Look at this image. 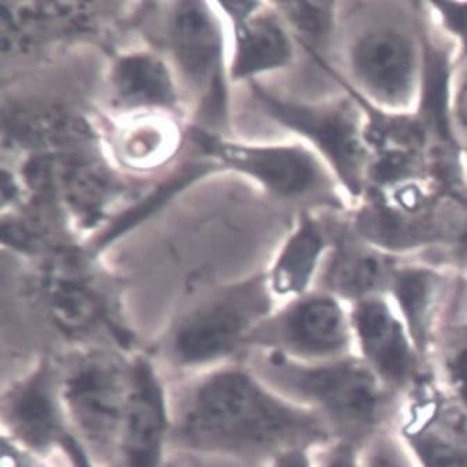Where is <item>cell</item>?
Instances as JSON below:
<instances>
[{"label": "cell", "mask_w": 467, "mask_h": 467, "mask_svg": "<svg viewBox=\"0 0 467 467\" xmlns=\"http://www.w3.org/2000/svg\"><path fill=\"white\" fill-rule=\"evenodd\" d=\"M292 26L305 41L321 44L333 34L336 26V4L327 2H291L281 4Z\"/></svg>", "instance_id": "19"}, {"label": "cell", "mask_w": 467, "mask_h": 467, "mask_svg": "<svg viewBox=\"0 0 467 467\" xmlns=\"http://www.w3.org/2000/svg\"><path fill=\"white\" fill-rule=\"evenodd\" d=\"M65 406L60 376L52 366L42 365L4 397L2 418L16 444L29 452H45L62 444Z\"/></svg>", "instance_id": "7"}, {"label": "cell", "mask_w": 467, "mask_h": 467, "mask_svg": "<svg viewBox=\"0 0 467 467\" xmlns=\"http://www.w3.org/2000/svg\"><path fill=\"white\" fill-rule=\"evenodd\" d=\"M389 275L392 267L386 254L357 235L354 240L336 244L328 267V283L339 296L348 298L368 296Z\"/></svg>", "instance_id": "13"}, {"label": "cell", "mask_w": 467, "mask_h": 467, "mask_svg": "<svg viewBox=\"0 0 467 467\" xmlns=\"http://www.w3.org/2000/svg\"><path fill=\"white\" fill-rule=\"evenodd\" d=\"M453 245L456 246V251L461 254L462 259H464V262L467 263V212L461 228H459L458 235L453 241Z\"/></svg>", "instance_id": "28"}, {"label": "cell", "mask_w": 467, "mask_h": 467, "mask_svg": "<svg viewBox=\"0 0 467 467\" xmlns=\"http://www.w3.org/2000/svg\"><path fill=\"white\" fill-rule=\"evenodd\" d=\"M278 467H309L306 459L298 451L284 453L278 461Z\"/></svg>", "instance_id": "27"}, {"label": "cell", "mask_w": 467, "mask_h": 467, "mask_svg": "<svg viewBox=\"0 0 467 467\" xmlns=\"http://www.w3.org/2000/svg\"><path fill=\"white\" fill-rule=\"evenodd\" d=\"M354 89L374 108L392 113L410 111L424 81V52L405 31L394 26L368 29L348 55Z\"/></svg>", "instance_id": "6"}, {"label": "cell", "mask_w": 467, "mask_h": 467, "mask_svg": "<svg viewBox=\"0 0 467 467\" xmlns=\"http://www.w3.org/2000/svg\"><path fill=\"white\" fill-rule=\"evenodd\" d=\"M432 467H464V461L455 451L437 447L430 453Z\"/></svg>", "instance_id": "25"}, {"label": "cell", "mask_w": 467, "mask_h": 467, "mask_svg": "<svg viewBox=\"0 0 467 467\" xmlns=\"http://www.w3.org/2000/svg\"><path fill=\"white\" fill-rule=\"evenodd\" d=\"M298 386L305 394L345 418H370L379 405L373 376L358 365L345 363L307 371L299 377Z\"/></svg>", "instance_id": "10"}, {"label": "cell", "mask_w": 467, "mask_h": 467, "mask_svg": "<svg viewBox=\"0 0 467 467\" xmlns=\"http://www.w3.org/2000/svg\"><path fill=\"white\" fill-rule=\"evenodd\" d=\"M204 152L240 170L280 198L341 212V185L315 150L302 145L248 146L196 131Z\"/></svg>", "instance_id": "4"}, {"label": "cell", "mask_w": 467, "mask_h": 467, "mask_svg": "<svg viewBox=\"0 0 467 467\" xmlns=\"http://www.w3.org/2000/svg\"><path fill=\"white\" fill-rule=\"evenodd\" d=\"M175 56L188 78L217 102L222 91V36L203 4H182L171 23Z\"/></svg>", "instance_id": "9"}, {"label": "cell", "mask_w": 467, "mask_h": 467, "mask_svg": "<svg viewBox=\"0 0 467 467\" xmlns=\"http://www.w3.org/2000/svg\"><path fill=\"white\" fill-rule=\"evenodd\" d=\"M47 304L57 327L71 336L91 333L105 318L95 292L73 277L53 278L47 286Z\"/></svg>", "instance_id": "17"}, {"label": "cell", "mask_w": 467, "mask_h": 467, "mask_svg": "<svg viewBox=\"0 0 467 467\" xmlns=\"http://www.w3.org/2000/svg\"><path fill=\"white\" fill-rule=\"evenodd\" d=\"M357 326L374 362L392 379H402L410 363L408 345L387 305L376 299L362 302L357 310Z\"/></svg>", "instance_id": "16"}, {"label": "cell", "mask_w": 467, "mask_h": 467, "mask_svg": "<svg viewBox=\"0 0 467 467\" xmlns=\"http://www.w3.org/2000/svg\"><path fill=\"white\" fill-rule=\"evenodd\" d=\"M134 379L135 366L103 349L79 355L60 376L66 415L105 458L120 453Z\"/></svg>", "instance_id": "3"}, {"label": "cell", "mask_w": 467, "mask_h": 467, "mask_svg": "<svg viewBox=\"0 0 467 467\" xmlns=\"http://www.w3.org/2000/svg\"><path fill=\"white\" fill-rule=\"evenodd\" d=\"M281 338L310 352H327L345 341L344 316L336 301L310 298L292 307L280 327Z\"/></svg>", "instance_id": "14"}, {"label": "cell", "mask_w": 467, "mask_h": 467, "mask_svg": "<svg viewBox=\"0 0 467 467\" xmlns=\"http://www.w3.org/2000/svg\"><path fill=\"white\" fill-rule=\"evenodd\" d=\"M328 249L330 237L323 224L310 214L302 216L273 267V289L281 296L304 291Z\"/></svg>", "instance_id": "11"}, {"label": "cell", "mask_w": 467, "mask_h": 467, "mask_svg": "<svg viewBox=\"0 0 467 467\" xmlns=\"http://www.w3.org/2000/svg\"><path fill=\"white\" fill-rule=\"evenodd\" d=\"M60 447L67 453L73 467H95L92 461H89V456H88V451L85 450L84 444L71 432H67L65 435Z\"/></svg>", "instance_id": "24"}, {"label": "cell", "mask_w": 467, "mask_h": 467, "mask_svg": "<svg viewBox=\"0 0 467 467\" xmlns=\"http://www.w3.org/2000/svg\"><path fill=\"white\" fill-rule=\"evenodd\" d=\"M392 278L395 296L406 317L416 333H423L437 296L440 277L431 270L405 269L392 273Z\"/></svg>", "instance_id": "18"}, {"label": "cell", "mask_w": 467, "mask_h": 467, "mask_svg": "<svg viewBox=\"0 0 467 467\" xmlns=\"http://www.w3.org/2000/svg\"><path fill=\"white\" fill-rule=\"evenodd\" d=\"M235 55L231 74L245 78L285 67L292 60L294 47L285 29L269 17L238 23Z\"/></svg>", "instance_id": "12"}, {"label": "cell", "mask_w": 467, "mask_h": 467, "mask_svg": "<svg viewBox=\"0 0 467 467\" xmlns=\"http://www.w3.org/2000/svg\"><path fill=\"white\" fill-rule=\"evenodd\" d=\"M256 91L273 119L307 140L344 192L362 201L368 192L371 156L366 142L365 109L357 95L350 92L352 98L345 99L304 103Z\"/></svg>", "instance_id": "2"}, {"label": "cell", "mask_w": 467, "mask_h": 467, "mask_svg": "<svg viewBox=\"0 0 467 467\" xmlns=\"http://www.w3.org/2000/svg\"><path fill=\"white\" fill-rule=\"evenodd\" d=\"M430 7L458 44L462 60H467V2H432Z\"/></svg>", "instance_id": "21"}, {"label": "cell", "mask_w": 467, "mask_h": 467, "mask_svg": "<svg viewBox=\"0 0 467 467\" xmlns=\"http://www.w3.org/2000/svg\"><path fill=\"white\" fill-rule=\"evenodd\" d=\"M113 88L124 105L166 108L175 102V89L161 60L146 53L124 56L113 70Z\"/></svg>", "instance_id": "15"}, {"label": "cell", "mask_w": 467, "mask_h": 467, "mask_svg": "<svg viewBox=\"0 0 467 467\" xmlns=\"http://www.w3.org/2000/svg\"><path fill=\"white\" fill-rule=\"evenodd\" d=\"M330 467H355V464L349 456L341 455L338 459H336L333 463H331Z\"/></svg>", "instance_id": "29"}, {"label": "cell", "mask_w": 467, "mask_h": 467, "mask_svg": "<svg viewBox=\"0 0 467 467\" xmlns=\"http://www.w3.org/2000/svg\"><path fill=\"white\" fill-rule=\"evenodd\" d=\"M134 389L124 421L120 456L124 467H161L169 431L166 400L150 363H135Z\"/></svg>", "instance_id": "8"}, {"label": "cell", "mask_w": 467, "mask_h": 467, "mask_svg": "<svg viewBox=\"0 0 467 467\" xmlns=\"http://www.w3.org/2000/svg\"><path fill=\"white\" fill-rule=\"evenodd\" d=\"M267 309L262 280L222 289L180 318L170 331L167 354L179 366L224 359L246 344Z\"/></svg>", "instance_id": "5"}, {"label": "cell", "mask_w": 467, "mask_h": 467, "mask_svg": "<svg viewBox=\"0 0 467 467\" xmlns=\"http://www.w3.org/2000/svg\"><path fill=\"white\" fill-rule=\"evenodd\" d=\"M313 432L306 416L243 370L206 377L180 403L172 423V438L182 447L245 459L275 452Z\"/></svg>", "instance_id": "1"}, {"label": "cell", "mask_w": 467, "mask_h": 467, "mask_svg": "<svg viewBox=\"0 0 467 467\" xmlns=\"http://www.w3.org/2000/svg\"><path fill=\"white\" fill-rule=\"evenodd\" d=\"M453 124L467 138V76L458 85L451 98Z\"/></svg>", "instance_id": "23"}, {"label": "cell", "mask_w": 467, "mask_h": 467, "mask_svg": "<svg viewBox=\"0 0 467 467\" xmlns=\"http://www.w3.org/2000/svg\"><path fill=\"white\" fill-rule=\"evenodd\" d=\"M2 467H47L38 461L33 452L24 450L16 442L5 438L2 442Z\"/></svg>", "instance_id": "22"}, {"label": "cell", "mask_w": 467, "mask_h": 467, "mask_svg": "<svg viewBox=\"0 0 467 467\" xmlns=\"http://www.w3.org/2000/svg\"><path fill=\"white\" fill-rule=\"evenodd\" d=\"M373 467H395L389 459L381 458L373 464Z\"/></svg>", "instance_id": "30"}, {"label": "cell", "mask_w": 467, "mask_h": 467, "mask_svg": "<svg viewBox=\"0 0 467 467\" xmlns=\"http://www.w3.org/2000/svg\"><path fill=\"white\" fill-rule=\"evenodd\" d=\"M156 123H142L127 132L120 143L123 159L132 166H148L158 163L169 152L170 131Z\"/></svg>", "instance_id": "20"}, {"label": "cell", "mask_w": 467, "mask_h": 467, "mask_svg": "<svg viewBox=\"0 0 467 467\" xmlns=\"http://www.w3.org/2000/svg\"><path fill=\"white\" fill-rule=\"evenodd\" d=\"M453 371H455L456 384H458L459 391H461L464 402L467 403V348L462 350L459 357L456 358Z\"/></svg>", "instance_id": "26"}]
</instances>
